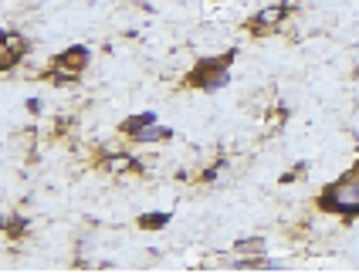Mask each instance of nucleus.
I'll return each mask as SVG.
<instances>
[{
	"label": "nucleus",
	"mask_w": 359,
	"mask_h": 274,
	"mask_svg": "<svg viewBox=\"0 0 359 274\" xmlns=\"http://www.w3.org/2000/svg\"><path fill=\"white\" fill-rule=\"evenodd\" d=\"M278 17H281V10H278V7H275V10H265V14H261L258 21H261V24H275Z\"/></svg>",
	"instance_id": "obj_3"
},
{
	"label": "nucleus",
	"mask_w": 359,
	"mask_h": 274,
	"mask_svg": "<svg viewBox=\"0 0 359 274\" xmlns=\"http://www.w3.org/2000/svg\"><path fill=\"white\" fill-rule=\"evenodd\" d=\"M329 203H332V207H339V210H359V173L346 176V180L332 190Z\"/></svg>",
	"instance_id": "obj_1"
},
{
	"label": "nucleus",
	"mask_w": 359,
	"mask_h": 274,
	"mask_svg": "<svg viewBox=\"0 0 359 274\" xmlns=\"http://www.w3.org/2000/svg\"><path fill=\"white\" fill-rule=\"evenodd\" d=\"M160 132H163L160 125H150V129H143V132H139V139H143V143H150V139H156Z\"/></svg>",
	"instance_id": "obj_2"
}]
</instances>
